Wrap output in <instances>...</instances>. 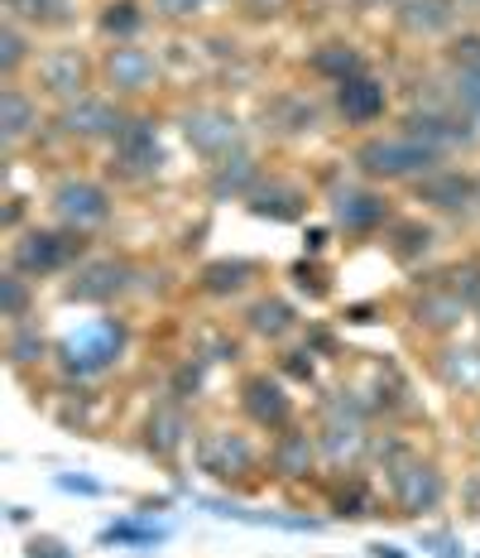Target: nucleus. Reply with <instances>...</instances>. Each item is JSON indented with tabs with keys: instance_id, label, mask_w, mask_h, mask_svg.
Returning a JSON list of instances; mask_svg holds the SVG:
<instances>
[{
	"instance_id": "obj_1",
	"label": "nucleus",
	"mask_w": 480,
	"mask_h": 558,
	"mask_svg": "<svg viewBox=\"0 0 480 558\" xmlns=\"http://www.w3.org/2000/svg\"><path fill=\"white\" fill-rule=\"evenodd\" d=\"M442 149L423 145V140L394 131V135H370L356 145V155H350V165H356L366 179L374 183H418L423 173L442 169Z\"/></svg>"
},
{
	"instance_id": "obj_2",
	"label": "nucleus",
	"mask_w": 480,
	"mask_h": 558,
	"mask_svg": "<svg viewBox=\"0 0 480 558\" xmlns=\"http://www.w3.org/2000/svg\"><path fill=\"white\" fill-rule=\"evenodd\" d=\"M312 434H318L327 468H350L370 448V410L360 400H350V395H327Z\"/></svg>"
},
{
	"instance_id": "obj_3",
	"label": "nucleus",
	"mask_w": 480,
	"mask_h": 558,
	"mask_svg": "<svg viewBox=\"0 0 480 558\" xmlns=\"http://www.w3.org/2000/svg\"><path fill=\"white\" fill-rule=\"evenodd\" d=\"M384 472H390L394 515L423 520V515H432V510H442V501H447V476H442V468L432 458H423V452L408 448Z\"/></svg>"
},
{
	"instance_id": "obj_4",
	"label": "nucleus",
	"mask_w": 480,
	"mask_h": 558,
	"mask_svg": "<svg viewBox=\"0 0 480 558\" xmlns=\"http://www.w3.org/2000/svg\"><path fill=\"white\" fill-rule=\"evenodd\" d=\"M125 342H131V332H125L121 318H97L82 332L67 337L53 356H58V371H63L67 380H91V376H101V371H111L121 362Z\"/></svg>"
},
{
	"instance_id": "obj_5",
	"label": "nucleus",
	"mask_w": 480,
	"mask_h": 558,
	"mask_svg": "<svg viewBox=\"0 0 480 558\" xmlns=\"http://www.w3.org/2000/svg\"><path fill=\"white\" fill-rule=\"evenodd\" d=\"M87 241L77 236V231L67 227H29L25 236L10 246V270H20L25 279H49V275H63V270H77L82 260H87Z\"/></svg>"
},
{
	"instance_id": "obj_6",
	"label": "nucleus",
	"mask_w": 480,
	"mask_h": 558,
	"mask_svg": "<svg viewBox=\"0 0 480 558\" xmlns=\"http://www.w3.org/2000/svg\"><path fill=\"white\" fill-rule=\"evenodd\" d=\"M163 169V145H159V121L145 111H131L121 135L111 140V173L121 183H149Z\"/></svg>"
},
{
	"instance_id": "obj_7",
	"label": "nucleus",
	"mask_w": 480,
	"mask_h": 558,
	"mask_svg": "<svg viewBox=\"0 0 480 558\" xmlns=\"http://www.w3.org/2000/svg\"><path fill=\"white\" fill-rule=\"evenodd\" d=\"M193 458H197V468L221 486H245L260 472V452H255V444L241 428H207V434H197Z\"/></svg>"
},
{
	"instance_id": "obj_8",
	"label": "nucleus",
	"mask_w": 480,
	"mask_h": 558,
	"mask_svg": "<svg viewBox=\"0 0 480 558\" xmlns=\"http://www.w3.org/2000/svg\"><path fill=\"white\" fill-rule=\"evenodd\" d=\"M183 140L193 155H202L207 165H217V159H231L245 149V125L236 121V111L226 107H193L183 111Z\"/></svg>"
},
{
	"instance_id": "obj_9",
	"label": "nucleus",
	"mask_w": 480,
	"mask_h": 558,
	"mask_svg": "<svg viewBox=\"0 0 480 558\" xmlns=\"http://www.w3.org/2000/svg\"><path fill=\"white\" fill-rule=\"evenodd\" d=\"M49 207H53L58 227L77 231V236L111 222V193H107V183H97V179H63L53 189Z\"/></svg>"
},
{
	"instance_id": "obj_10",
	"label": "nucleus",
	"mask_w": 480,
	"mask_h": 558,
	"mask_svg": "<svg viewBox=\"0 0 480 558\" xmlns=\"http://www.w3.org/2000/svg\"><path fill=\"white\" fill-rule=\"evenodd\" d=\"M125 116H131V111H125L115 97H97V92H87V97L67 101V107L53 116V125H58V135H63V140L97 145V140H115V135H121Z\"/></svg>"
},
{
	"instance_id": "obj_11",
	"label": "nucleus",
	"mask_w": 480,
	"mask_h": 558,
	"mask_svg": "<svg viewBox=\"0 0 480 558\" xmlns=\"http://www.w3.org/2000/svg\"><path fill=\"white\" fill-rule=\"evenodd\" d=\"M135 265L131 260H115V255H87V260L73 270V279L63 284V294L73 304H115L121 294L135 289Z\"/></svg>"
},
{
	"instance_id": "obj_12",
	"label": "nucleus",
	"mask_w": 480,
	"mask_h": 558,
	"mask_svg": "<svg viewBox=\"0 0 480 558\" xmlns=\"http://www.w3.org/2000/svg\"><path fill=\"white\" fill-rule=\"evenodd\" d=\"M327 207H332V222L342 227L346 236H370V231L394 222L390 197L366 189V183H336L332 197H327Z\"/></svg>"
},
{
	"instance_id": "obj_13",
	"label": "nucleus",
	"mask_w": 480,
	"mask_h": 558,
	"mask_svg": "<svg viewBox=\"0 0 480 558\" xmlns=\"http://www.w3.org/2000/svg\"><path fill=\"white\" fill-rule=\"evenodd\" d=\"M241 410L255 428H269V434H284L294 424V395L284 390V380L269 376V371H250L241 380Z\"/></svg>"
},
{
	"instance_id": "obj_14",
	"label": "nucleus",
	"mask_w": 480,
	"mask_h": 558,
	"mask_svg": "<svg viewBox=\"0 0 480 558\" xmlns=\"http://www.w3.org/2000/svg\"><path fill=\"white\" fill-rule=\"evenodd\" d=\"M101 77H107L111 97H145L159 83V58L139 44H111L107 58H101Z\"/></svg>"
},
{
	"instance_id": "obj_15",
	"label": "nucleus",
	"mask_w": 480,
	"mask_h": 558,
	"mask_svg": "<svg viewBox=\"0 0 480 558\" xmlns=\"http://www.w3.org/2000/svg\"><path fill=\"white\" fill-rule=\"evenodd\" d=\"M414 197L438 213H452V217H471L480 213V179L466 169H432L414 183Z\"/></svg>"
},
{
	"instance_id": "obj_16",
	"label": "nucleus",
	"mask_w": 480,
	"mask_h": 558,
	"mask_svg": "<svg viewBox=\"0 0 480 558\" xmlns=\"http://www.w3.org/2000/svg\"><path fill=\"white\" fill-rule=\"evenodd\" d=\"M34 77H39V92H49L53 101H77L91 92V58L82 49H49L34 63Z\"/></svg>"
},
{
	"instance_id": "obj_17",
	"label": "nucleus",
	"mask_w": 480,
	"mask_h": 558,
	"mask_svg": "<svg viewBox=\"0 0 480 558\" xmlns=\"http://www.w3.org/2000/svg\"><path fill=\"white\" fill-rule=\"evenodd\" d=\"M322 462V448H318V434L303 424H288L284 434H274L269 444V476L274 482H308Z\"/></svg>"
},
{
	"instance_id": "obj_18",
	"label": "nucleus",
	"mask_w": 480,
	"mask_h": 558,
	"mask_svg": "<svg viewBox=\"0 0 480 558\" xmlns=\"http://www.w3.org/2000/svg\"><path fill=\"white\" fill-rule=\"evenodd\" d=\"M187 438H193V418H187L183 400L163 395L155 410H149V418H145V448L155 452L159 462H179V452L187 448Z\"/></svg>"
},
{
	"instance_id": "obj_19",
	"label": "nucleus",
	"mask_w": 480,
	"mask_h": 558,
	"mask_svg": "<svg viewBox=\"0 0 480 558\" xmlns=\"http://www.w3.org/2000/svg\"><path fill=\"white\" fill-rule=\"evenodd\" d=\"M466 313H471V304H466L461 294H456L452 284H428L423 294L408 304V318H414V328H423V332H432V337H447V332H456L466 323Z\"/></svg>"
},
{
	"instance_id": "obj_20",
	"label": "nucleus",
	"mask_w": 480,
	"mask_h": 558,
	"mask_svg": "<svg viewBox=\"0 0 480 558\" xmlns=\"http://www.w3.org/2000/svg\"><path fill=\"white\" fill-rule=\"evenodd\" d=\"M245 207H250V217H264V222H303L308 193L294 179H284V173H264L250 189V197H245Z\"/></svg>"
},
{
	"instance_id": "obj_21",
	"label": "nucleus",
	"mask_w": 480,
	"mask_h": 558,
	"mask_svg": "<svg viewBox=\"0 0 480 558\" xmlns=\"http://www.w3.org/2000/svg\"><path fill=\"white\" fill-rule=\"evenodd\" d=\"M332 101H336V116H342L350 131H366V125H374L384 111H390V92H384V83L370 73L332 87Z\"/></svg>"
},
{
	"instance_id": "obj_22",
	"label": "nucleus",
	"mask_w": 480,
	"mask_h": 558,
	"mask_svg": "<svg viewBox=\"0 0 480 558\" xmlns=\"http://www.w3.org/2000/svg\"><path fill=\"white\" fill-rule=\"evenodd\" d=\"M394 15L408 39H438L461 25V0H399Z\"/></svg>"
},
{
	"instance_id": "obj_23",
	"label": "nucleus",
	"mask_w": 480,
	"mask_h": 558,
	"mask_svg": "<svg viewBox=\"0 0 480 558\" xmlns=\"http://www.w3.org/2000/svg\"><path fill=\"white\" fill-rule=\"evenodd\" d=\"M29 135H39V101L20 83H5L0 87V145L20 149Z\"/></svg>"
},
{
	"instance_id": "obj_24",
	"label": "nucleus",
	"mask_w": 480,
	"mask_h": 558,
	"mask_svg": "<svg viewBox=\"0 0 480 558\" xmlns=\"http://www.w3.org/2000/svg\"><path fill=\"white\" fill-rule=\"evenodd\" d=\"M264 173H260V165H255L250 155H231V159H217L212 169H207V193L217 197V203H245L250 197V189L260 183Z\"/></svg>"
},
{
	"instance_id": "obj_25",
	"label": "nucleus",
	"mask_w": 480,
	"mask_h": 558,
	"mask_svg": "<svg viewBox=\"0 0 480 558\" xmlns=\"http://www.w3.org/2000/svg\"><path fill=\"white\" fill-rule=\"evenodd\" d=\"M264 125L274 135H308L322 125V107L308 97V92H284L264 107Z\"/></svg>"
},
{
	"instance_id": "obj_26",
	"label": "nucleus",
	"mask_w": 480,
	"mask_h": 558,
	"mask_svg": "<svg viewBox=\"0 0 480 558\" xmlns=\"http://www.w3.org/2000/svg\"><path fill=\"white\" fill-rule=\"evenodd\" d=\"M245 328L255 337H264V342H284V337L298 328V308L279 294H260L250 308H245Z\"/></svg>"
},
{
	"instance_id": "obj_27",
	"label": "nucleus",
	"mask_w": 480,
	"mask_h": 558,
	"mask_svg": "<svg viewBox=\"0 0 480 558\" xmlns=\"http://www.w3.org/2000/svg\"><path fill=\"white\" fill-rule=\"evenodd\" d=\"M438 380L452 395H480V347H447V352H438Z\"/></svg>"
},
{
	"instance_id": "obj_28",
	"label": "nucleus",
	"mask_w": 480,
	"mask_h": 558,
	"mask_svg": "<svg viewBox=\"0 0 480 558\" xmlns=\"http://www.w3.org/2000/svg\"><path fill=\"white\" fill-rule=\"evenodd\" d=\"M260 275V265L255 260H212V265H202V275H197V289L202 294H212V299H231V294H241V289H250V279Z\"/></svg>"
},
{
	"instance_id": "obj_29",
	"label": "nucleus",
	"mask_w": 480,
	"mask_h": 558,
	"mask_svg": "<svg viewBox=\"0 0 480 558\" xmlns=\"http://www.w3.org/2000/svg\"><path fill=\"white\" fill-rule=\"evenodd\" d=\"M312 73L327 77L332 87H342L350 77L366 73V58H360V49H350V44L336 39V44H322V49L312 53Z\"/></svg>"
},
{
	"instance_id": "obj_30",
	"label": "nucleus",
	"mask_w": 480,
	"mask_h": 558,
	"mask_svg": "<svg viewBox=\"0 0 480 558\" xmlns=\"http://www.w3.org/2000/svg\"><path fill=\"white\" fill-rule=\"evenodd\" d=\"M163 539H169V525H155V520H115L101 530V549H159Z\"/></svg>"
},
{
	"instance_id": "obj_31",
	"label": "nucleus",
	"mask_w": 480,
	"mask_h": 558,
	"mask_svg": "<svg viewBox=\"0 0 480 558\" xmlns=\"http://www.w3.org/2000/svg\"><path fill=\"white\" fill-rule=\"evenodd\" d=\"M5 20L34 29H58L73 20V0H5Z\"/></svg>"
},
{
	"instance_id": "obj_32",
	"label": "nucleus",
	"mask_w": 480,
	"mask_h": 558,
	"mask_svg": "<svg viewBox=\"0 0 480 558\" xmlns=\"http://www.w3.org/2000/svg\"><path fill=\"white\" fill-rule=\"evenodd\" d=\"M432 227H423V222H414V217H394L390 222V255L399 265H418L423 255L432 251Z\"/></svg>"
},
{
	"instance_id": "obj_33",
	"label": "nucleus",
	"mask_w": 480,
	"mask_h": 558,
	"mask_svg": "<svg viewBox=\"0 0 480 558\" xmlns=\"http://www.w3.org/2000/svg\"><path fill=\"white\" fill-rule=\"evenodd\" d=\"M5 356H10V366H39V362H49L53 356V347H49V337L39 332V323H15L5 337Z\"/></svg>"
},
{
	"instance_id": "obj_34",
	"label": "nucleus",
	"mask_w": 480,
	"mask_h": 558,
	"mask_svg": "<svg viewBox=\"0 0 480 558\" xmlns=\"http://www.w3.org/2000/svg\"><path fill=\"white\" fill-rule=\"evenodd\" d=\"M332 515L336 520H370V515H380V501H374V492L360 476H350L346 486L332 492Z\"/></svg>"
},
{
	"instance_id": "obj_35",
	"label": "nucleus",
	"mask_w": 480,
	"mask_h": 558,
	"mask_svg": "<svg viewBox=\"0 0 480 558\" xmlns=\"http://www.w3.org/2000/svg\"><path fill=\"white\" fill-rule=\"evenodd\" d=\"M97 25L111 44H131L139 34V25H145V10H139V0H111V5L101 10Z\"/></svg>"
},
{
	"instance_id": "obj_36",
	"label": "nucleus",
	"mask_w": 480,
	"mask_h": 558,
	"mask_svg": "<svg viewBox=\"0 0 480 558\" xmlns=\"http://www.w3.org/2000/svg\"><path fill=\"white\" fill-rule=\"evenodd\" d=\"M29 308H34V289L20 270H5L0 275V318L15 328V323H29Z\"/></svg>"
},
{
	"instance_id": "obj_37",
	"label": "nucleus",
	"mask_w": 480,
	"mask_h": 558,
	"mask_svg": "<svg viewBox=\"0 0 480 558\" xmlns=\"http://www.w3.org/2000/svg\"><path fill=\"white\" fill-rule=\"evenodd\" d=\"M25 63H29V34H25V25L5 20V25H0V77L15 83Z\"/></svg>"
},
{
	"instance_id": "obj_38",
	"label": "nucleus",
	"mask_w": 480,
	"mask_h": 558,
	"mask_svg": "<svg viewBox=\"0 0 480 558\" xmlns=\"http://www.w3.org/2000/svg\"><path fill=\"white\" fill-rule=\"evenodd\" d=\"M452 97L471 121L480 125V68H452Z\"/></svg>"
},
{
	"instance_id": "obj_39",
	"label": "nucleus",
	"mask_w": 480,
	"mask_h": 558,
	"mask_svg": "<svg viewBox=\"0 0 480 558\" xmlns=\"http://www.w3.org/2000/svg\"><path fill=\"white\" fill-rule=\"evenodd\" d=\"M288 279H294V289H298V294H308V299H327V294H332V284H327L318 255H303L294 270H288Z\"/></svg>"
},
{
	"instance_id": "obj_40",
	"label": "nucleus",
	"mask_w": 480,
	"mask_h": 558,
	"mask_svg": "<svg viewBox=\"0 0 480 558\" xmlns=\"http://www.w3.org/2000/svg\"><path fill=\"white\" fill-rule=\"evenodd\" d=\"M442 284H452L456 294L466 299L471 308H480V260H466V265H452L447 270V279Z\"/></svg>"
},
{
	"instance_id": "obj_41",
	"label": "nucleus",
	"mask_w": 480,
	"mask_h": 558,
	"mask_svg": "<svg viewBox=\"0 0 480 558\" xmlns=\"http://www.w3.org/2000/svg\"><path fill=\"white\" fill-rule=\"evenodd\" d=\"M197 390H202V366H197L193 362V356H187V362L179 366V371H173V380H169V395H173V400H197Z\"/></svg>"
},
{
	"instance_id": "obj_42",
	"label": "nucleus",
	"mask_w": 480,
	"mask_h": 558,
	"mask_svg": "<svg viewBox=\"0 0 480 558\" xmlns=\"http://www.w3.org/2000/svg\"><path fill=\"white\" fill-rule=\"evenodd\" d=\"M202 10H212V0H155V15L173 20V25H179V20H197Z\"/></svg>"
},
{
	"instance_id": "obj_43",
	"label": "nucleus",
	"mask_w": 480,
	"mask_h": 558,
	"mask_svg": "<svg viewBox=\"0 0 480 558\" xmlns=\"http://www.w3.org/2000/svg\"><path fill=\"white\" fill-rule=\"evenodd\" d=\"M279 376L312 386V376H318V371H312V352H308V347H303V352H284V356H279Z\"/></svg>"
},
{
	"instance_id": "obj_44",
	"label": "nucleus",
	"mask_w": 480,
	"mask_h": 558,
	"mask_svg": "<svg viewBox=\"0 0 480 558\" xmlns=\"http://www.w3.org/2000/svg\"><path fill=\"white\" fill-rule=\"evenodd\" d=\"M25 558H77V554L67 549L58 534H34V539L25 544Z\"/></svg>"
},
{
	"instance_id": "obj_45",
	"label": "nucleus",
	"mask_w": 480,
	"mask_h": 558,
	"mask_svg": "<svg viewBox=\"0 0 480 558\" xmlns=\"http://www.w3.org/2000/svg\"><path fill=\"white\" fill-rule=\"evenodd\" d=\"M423 549L432 558H466V549L452 539V534H423Z\"/></svg>"
},
{
	"instance_id": "obj_46",
	"label": "nucleus",
	"mask_w": 480,
	"mask_h": 558,
	"mask_svg": "<svg viewBox=\"0 0 480 558\" xmlns=\"http://www.w3.org/2000/svg\"><path fill=\"white\" fill-rule=\"evenodd\" d=\"M241 342L236 337H207V362H236Z\"/></svg>"
},
{
	"instance_id": "obj_47",
	"label": "nucleus",
	"mask_w": 480,
	"mask_h": 558,
	"mask_svg": "<svg viewBox=\"0 0 480 558\" xmlns=\"http://www.w3.org/2000/svg\"><path fill=\"white\" fill-rule=\"evenodd\" d=\"M58 492H73V496H101V492H107V486H101V482H91V476H58Z\"/></svg>"
},
{
	"instance_id": "obj_48",
	"label": "nucleus",
	"mask_w": 480,
	"mask_h": 558,
	"mask_svg": "<svg viewBox=\"0 0 480 558\" xmlns=\"http://www.w3.org/2000/svg\"><path fill=\"white\" fill-rule=\"evenodd\" d=\"M461 510H466L471 520H480V468L461 482Z\"/></svg>"
},
{
	"instance_id": "obj_49",
	"label": "nucleus",
	"mask_w": 480,
	"mask_h": 558,
	"mask_svg": "<svg viewBox=\"0 0 480 558\" xmlns=\"http://www.w3.org/2000/svg\"><path fill=\"white\" fill-rule=\"evenodd\" d=\"M327 241H332V231L327 227H308V236H303V255H322Z\"/></svg>"
},
{
	"instance_id": "obj_50",
	"label": "nucleus",
	"mask_w": 480,
	"mask_h": 558,
	"mask_svg": "<svg viewBox=\"0 0 480 558\" xmlns=\"http://www.w3.org/2000/svg\"><path fill=\"white\" fill-rule=\"evenodd\" d=\"M370 558H408L399 544H370Z\"/></svg>"
},
{
	"instance_id": "obj_51",
	"label": "nucleus",
	"mask_w": 480,
	"mask_h": 558,
	"mask_svg": "<svg viewBox=\"0 0 480 558\" xmlns=\"http://www.w3.org/2000/svg\"><path fill=\"white\" fill-rule=\"evenodd\" d=\"M476 444H480V424H476Z\"/></svg>"
}]
</instances>
